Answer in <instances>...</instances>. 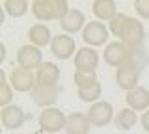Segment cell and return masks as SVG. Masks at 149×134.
<instances>
[{
  "label": "cell",
  "mask_w": 149,
  "mask_h": 134,
  "mask_svg": "<svg viewBox=\"0 0 149 134\" xmlns=\"http://www.w3.org/2000/svg\"><path fill=\"white\" fill-rule=\"evenodd\" d=\"M108 30L112 35L119 37L121 43H125L127 47H140L143 45V37H146V30L143 24L134 17H129L125 13H118L110 22Z\"/></svg>",
  "instance_id": "obj_1"
},
{
  "label": "cell",
  "mask_w": 149,
  "mask_h": 134,
  "mask_svg": "<svg viewBox=\"0 0 149 134\" xmlns=\"http://www.w3.org/2000/svg\"><path fill=\"white\" fill-rule=\"evenodd\" d=\"M69 8L67 0H34L32 2V15L37 21H62Z\"/></svg>",
  "instance_id": "obj_2"
},
{
  "label": "cell",
  "mask_w": 149,
  "mask_h": 134,
  "mask_svg": "<svg viewBox=\"0 0 149 134\" xmlns=\"http://www.w3.org/2000/svg\"><path fill=\"white\" fill-rule=\"evenodd\" d=\"M37 123H39L41 131L47 132V134H54V132H60L63 128L65 131V123H67V115H65L60 108H45L43 112L39 114L37 117Z\"/></svg>",
  "instance_id": "obj_3"
},
{
  "label": "cell",
  "mask_w": 149,
  "mask_h": 134,
  "mask_svg": "<svg viewBox=\"0 0 149 134\" xmlns=\"http://www.w3.org/2000/svg\"><path fill=\"white\" fill-rule=\"evenodd\" d=\"M110 37V30L106 28L104 22L101 21H91L86 24V28L82 30V39L88 47H101V45H106V41Z\"/></svg>",
  "instance_id": "obj_4"
},
{
  "label": "cell",
  "mask_w": 149,
  "mask_h": 134,
  "mask_svg": "<svg viewBox=\"0 0 149 134\" xmlns=\"http://www.w3.org/2000/svg\"><path fill=\"white\" fill-rule=\"evenodd\" d=\"M43 63H45L43 62V52H41V49L34 47V45H22V47L17 50V65L19 67L34 73V69L37 71Z\"/></svg>",
  "instance_id": "obj_5"
},
{
  "label": "cell",
  "mask_w": 149,
  "mask_h": 134,
  "mask_svg": "<svg viewBox=\"0 0 149 134\" xmlns=\"http://www.w3.org/2000/svg\"><path fill=\"white\" fill-rule=\"evenodd\" d=\"M88 117H90L91 127H106L114 115V106H112L108 101H99V103L91 104V108L88 110Z\"/></svg>",
  "instance_id": "obj_6"
},
{
  "label": "cell",
  "mask_w": 149,
  "mask_h": 134,
  "mask_svg": "<svg viewBox=\"0 0 149 134\" xmlns=\"http://www.w3.org/2000/svg\"><path fill=\"white\" fill-rule=\"evenodd\" d=\"M9 84H11L13 90L21 91V93H30L36 87V73L26 71L22 67H15L11 73H9Z\"/></svg>",
  "instance_id": "obj_7"
},
{
  "label": "cell",
  "mask_w": 149,
  "mask_h": 134,
  "mask_svg": "<svg viewBox=\"0 0 149 134\" xmlns=\"http://www.w3.org/2000/svg\"><path fill=\"white\" fill-rule=\"evenodd\" d=\"M50 50L58 60H69L77 54V43L71 35L67 34H58L52 37V43H50Z\"/></svg>",
  "instance_id": "obj_8"
},
{
  "label": "cell",
  "mask_w": 149,
  "mask_h": 134,
  "mask_svg": "<svg viewBox=\"0 0 149 134\" xmlns=\"http://www.w3.org/2000/svg\"><path fill=\"white\" fill-rule=\"evenodd\" d=\"M74 67L77 71L82 73H95V69L99 67V54L95 49L91 47H82L74 54Z\"/></svg>",
  "instance_id": "obj_9"
},
{
  "label": "cell",
  "mask_w": 149,
  "mask_h": 134,
  "mask_svg": "<svg viewBox=\"0 0 149 134\" xmlns=\"http://www.w3.org/2000/svg\"><path fill=\"white\" fill-rule=\"evenodd\" d=\"M28 115L24 114V110L17 104H9L6 108H2L0 112V121H2V127L8 128V131H17L24 125Z\"/></svg>",
  "instance_id": "obj_10"
},
{
  "label": "cell",
  "mask_w": 149,
  "mask_h": 134,
  "mask_svg": "<svg viewBox=\"0 0 149 134\" xmlns=\"http://www.w3.org/2000/svg\"><path fill=\"white\" fill-rule=\"evenodd\" d=\"M58 93H60L58 86H39V84H36V87L30 91V97L37 106H41V108L45 110V108H52L56 104Z\"/></svg>",
  "instance_id": "obj_11"
},
{
  "label": "cell",
  "mask_w": 149,
  "mask_h": 134,
  "mask_svg": "<svg viewBox=\"0 0 149 134\" xmlns=\"http://www.w3.org/2000/svg\"><path fill=\"white\" fill-rule=\"evenodd\" d=\"M127 54H129V47H127V45L121 43V41H112V43L106 45L102 58H104V62L108 63L110 67L119 69L121 65L127 63Z\"/></svg>",
  "instance_id": "obj_12"
},
{
  "label": "cell",
  "mask_w": 149,
  "mask_h": 134,
  "mask_svg": "<svg viewBox=\"0 0 149 134\" xmlns=\"http://www.w3.org/2000/svg\"><path fill=\"white\" fill-rule=\"evenodd\" d=\"M140 73L142 71L134 65H121L119 69H116V84L129 93V91H132V90L138 87Z\"/></svg>",
  "instance_id": "obj_13"
},
{
  "label": "cell",
  "mask_w": 149,
  "mask_h": 134,
  "mask_svg": "<svg viewBox=\"0 0 149 134\" xmlns=\"http://www.w3.org/2000/svg\"><path fill=\"white\" fill-rule=\"evenodd\" d=\"M86 15L80 11V10H74V8H71V10L67 11V15L63 17L62 21H60V26H62L63 34H77V32H82L84 28H86Z\"/></svg>",
  "instance_id": "obj_14"
},
{
  "label": "cell",
  "mask_w": 149,
  "mask_h": 134,
  "mask_svg": "<svg viewBox=\"0 0 149 134\" xmlns=\"http://www.w3.org/2000/svg\"><path fill=\"white\" fill-rule=\"evenodd\" d=\"M36 82L39 86H58L60 82V67L54 62H45L36 71Z\"/></svg>",
  "instance_id": "obj_15"
},
{
  "label": "cell",
  "mask_w": 149,
  "mask_h": 134,
  "mask_svg": "<svg viewBox=\"0 0 149 134\" xmlns=\"http://www.w3.org/2000/svg\"><path fill=\"white\" fill-rule=\"evenodd\" d=\"M52 37L54 35L50 34V28L43 22H36V24L30 26L28 30V39H30V45L41 49V47H47V45L52 43Z\"/></svg>",
  "instance_id": "obj_16"
},
{
  "label": "cell",
  "mask_w": 149,
  "mask_h": 134,
  "mask_svg": "<svg viewBox=\"0 0 149 134\" xmlns=\"http://www.w3.org/2000/svg\"><path fill=\"white\" fill-rule=\"evenodd\" d=\"M125 101H127L129 108H132L134 112H146L149 110V90L143 86H138L136 90L129 91Z\"/></svg>",
  "instance_id": "obj_17"
},
{
  "label": "cell",
  "mask_w": 149,
  "mask_h": 134,
  "mask_svg": "<svg viewBox=\"0 0 149 134\" xmlns=\"http://www.w3.org/2000/svg\"><path fill=\"white\" fill-rule=\"evenodd\" d=\"M90 127H91V123H90L88 114L73 112L67 115V123H65V132L67 134H88Z\"/></svg>",
  "instance_id": "obj_18"
},
{
  "label": "cell",
  "mask_w": 149,
  "mask_h": 134,
  "mask_svg": "<svg viewBox=\"0 0 149 134\" xmlns=\"http://www.w3.org/2000/svg\"><path fill=\"white\" fill-rule=\"evenodd\" d=\"M93 15L97 17V21H112L118 15V4L114 0H93L91 2Z\"/></svg>",
  "instance_id": "obj_19"
},
{
  "label": "cell",
  "mask_w": 149,
  "mask_h": 134,
  "mask_svg": "<svg viewBox=\"0 0 149 134\" xmlns=\"http://www.w3.org/2000/svg\"><path fill=\"white\" fill-rule=\"evenodd\" d=\"M149 63V52L146 49V45H140V47H129V54H127V63L125 65H134L140 71L147 67Z\"/></svg>",
  "instance_id": "obj_20"
},
{
  "label": "cell",
  "mask_w": 149,
  "mask_h": 134,
  "mask_svg": "<svg viewBox=\"0 0 149 134\" xmlns=\"http://www.w3.org/2000/svg\"><path fill=\"white\" fill-rule=\"evenodd\" d=\"M136 121H138V115L132 108H129V106L127 108H121L114 117V125H116L118 131H130V128L136 125Z\"/></svg>",
  "instance_id": "obj_21"
},
{
  "label": "cell",
  "mask_w": 149,
  "mask_h": 134,
  "mask_svg": "<svg viewBox=\"0 0 149 134\" xmlns=\"http://www.w3.org/2000/svg\"><path fill=\"white\" fill-rule=\"evenodd\" d=\"M2 6H4V11H6L9 17H15V19L26 15L28 10H32L26 0H4Z\"/></svg>",
  "instance_id": "obj_22"
},
{
  "label": "cell",
  "mask_w": 149,
  "mask_h": 134,
  "mask_svg": "<svg viewBox=\"0 0 149 134\" xmlns=\"http://www.w3.org/2000/svg\"><path fill=\"white\" fill-rule=\"evenodd\" d=\"M11 101H13V87L6 80V73L0 71V106L6 108L11 104Z\"/></svg>",
  "instance_id": "obj_23"
},
{
  "label": "cell",
  "mask_w": 149,
  "mask_h": 134,
  "mask_svg": "<svg viewBox=\"0 0 149 134\" xmlns=\"http://www.w3.org/2000/svg\"><path fill=\"white\" fill-rule=\"evenodd\" d=\"M101 97H102V86L101 84H95L93 87H88V90H78V99L82 103L95 104L101 101Z\"/></svg>",
  "instance_id": "obj_24"
},
{
  "label": "cell",
  "mask_w": 149,
  "mask_h": 134,
  "mask_svg": "<svg viewBox=\"0 0 149 134\" xmlns=\"http://www.w3.org/2000/svg\"><path fill=\"white\" fill-rule=\"evenodd\" d=\"M74 84H77L78 90H88V87H93L95 84H99V80H97V73L74 71Z\"/></svg>",
  "instance_id": "obj_25"
},
{
  "label": "cell",
  "mask_w": 149,
  "mask_h": 134,
  "mask_svg": "<svg viewBox=\"0 0 149 134\" xmlns=\"http://www.w3.org/2000/svg\"><path fill=\"white\" fill-rule=\"evenodd\" d=\"M134 10L142 19H149V0H134Z\"/></svg>",
  "instance_id": "obj_26"
},
{
  "label": "cell",
  "mask_w": 149,
  "mask_h": 134,
  "mask_svg": "<svg viewBox=\"0 0 149 134\" xmlns=\"http://www.w3.org/2000/svg\"><path fill=\"white\" fill-rule=\"evenodd\" d=\"M140 123H142L143 131H147V132H149V110H146V112L142 114V117H140Z\"/></svg>",
  "instance_id": "obj_27"
},
{
  "label": "cell",
  "mask_w": 149,
  "mask_h": 134,
  "mask_svg": "<svg viewBox=\"0 0 149 134\" xmlns=\"http://www.w3.org/2000/svg\"><path fill=\"white\" fill-rule=\"evenodd\" d=\"M6 60V45L0 43V62H4Z\"/></svg>",
  "instance_id": "obj_28"
},
{
  "label": "cell",
  "mask_w": 149,
  "mask_h": 134,
  "mask_svg": "<svg viewBox=\"0 0 149 134\" xmlns=\"http://www.w3.org/2000/svg\"><path fill=\"white\" fill-rule=\"evenodd\" d=\"M36 134H47V132H43V131H39V132H36Z\"/></svg>",
  "instance_id": "obj_29"
}]
</instances>
